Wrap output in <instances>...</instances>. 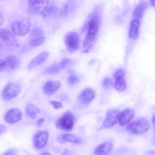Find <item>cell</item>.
Listing matches in <instances>:
<instances>
[{"label":"cell","instance_id":"3","mask_svg":"<svg viewBox=\"0 0 155 155\" xmlns=\"http://www.w3.org/2000/svg\"><path fill=\"white\" fill-rule=\"evenodd\" d=\"M150 127V122L145 118H141L131 123L127 127V130L131 133L140 134L147 131Z\"/></svg>","mask_w":155,"mask_h":155},{"label":"cell","instance_id":"35","mask_svg":"<svg viewBox=\"0 0 155 155\" xmlns=\"http://www.w3.org/2000/svg\"><path fill=\"white\" fill-rule=\"evenodd\" d=\"M151 121H152V124H153V127H154V128H155V113L153 114V117H152V120H151Z\"/></svg>","mask_w":155,"mask_h":155},{"label":"cell","instance_id":"6","mask_svg":"<svg viewBox=\"0 0 155 155\" xmlns=\"http://www.w3.org/2000/svg\"><path fill=\"white\" fill-rule=\"evenodd\" d=\"M21 90L20 85L11 82L7 84L2 91V97L5 100H10L18 96Z\"/></svg>","mask_w":155,"mask_h":155},{"label":"cell","instance_id":"11","mask_svg":"<svg viewBox=\"0 0 155 155\" xmlns=\"http://www.w3.org/2000/svg\"><path fill=\"white\" fill-rule=\"evenodd\" d=\"M22 118V113L21 110L16 108L9 110L4 116V120L8 124H15L19 121Z\"/></svg>","mask_w":155,"mask_h":155},{"label":"cell","instance_id":"28","mask_svg":"<svg viewBox=\"0 0 155 155\" xmlns=\"http://www.w3.org/2000/svg\"><path fill=\"white\" fill-rule=\"evenodd\" d=\"M71 63V60L69 59H64L63 60H62L60 63L59 64V65L61 68V69H63L64 68H65L66 67H67L68 65H70Z\"/></svg>","mask_w":155,"mask_h":155},{"label":"cell","instance_id":"19","mask_svg":"<svg viewBox=\"0 0 155 155\" xmlns=\"http://www.w3.org/2000/svg\"><path fill=\"white\" fill-rule=\"evenodd\" d=\"M148 2L147 1H142L137 4L134 8L133 12V18L140 19L142 18L144 12L148 7Z\"/></svg>","mask_w":155,"mask_h":155},{"label":"cell","instance_id":"21","mask_svg":"<svg viewBox=\"0 0 155 155\" xmlns=\"http://www.w3.org/2000/svg\"><path fill=\"white\" fill-rule=\"evenodd\" d=\"M61 139L65 141L71 143H80L82 142V139L81 137H78L77 135L73 134H62L61 135Z\"/></svg>","mask_w":155,"mask_h":155},{"label":"cell","instance_id":"30","mask_svg":"<svg viewBox=\"0 0 155 155\" xmlns=\"http://www.w3.org/2000/svg\"><path fill=\"white\" fill-rule=\"evenodd\" d=\"M8 69L7 61L5 59H0V71Z\"/></svg>","mask_w":155,"mask_h":155},{"label":"cell","instance_id":"31","mask_svg":"<svg viewBox=\"0 0 155 155\" xmlns=\"http://www.w3.org/2000/svg\"><path fill=\"white\" fill-rule=\"evenodd\" d=\"M111 84V79L108 78V77H105L102 82V86L104 87V88H107L108 87L110 84Z\"/></svg>","mask_w":155,"mask_h":155},{"label":"cell","instance_id":"8","mask_svg":"<svg viewBox=\"0 0 155 155\" xmlns=\"http://www.w3.org/2000/svg\"><path fill=\"white\" fill-rule=\"evenodd\" d=\"M120 111L116 109L109 110L106 115V117L103 122V127L104 128H111L113 127L119 120Z\"/></svg>","mask_w":155,"mask_h":155},{"label":"cell","instance_id":"16","mask_svg":"<svg viewBox=\"0 0 155 155\" xmlns=\"http://www.w3.org/2000/svg\"><path fill=\"white\" fill-rule=\"evenodd\" d=\"M48 56L49 52L47 51H44L41 53L39 54H38L30 61L27 65V68L28 70H31L35 67L42 64L47 59Z\"/></svg>","mask_w":155,"mask_h":155},{"label":"cell","instance_id":"13","mask_svg":"<svg viewBox=\"0 0 155 155\" xmlns=\"http://www.w3.org/2000/svg\"><path fill=\"white\" fill-rule=\"evenodd\" d=\"M140 25V19L137 18H133V19L130 22L128 30V37L130 39L135 40L139 37Z\"/></svg>","mask_w":155,"mask_h":155},{"label":"cell","instance_id":"40","mask_svg":"<svg viewBox=\"0 0 155 155\" xmlns=\"http://www.w3.org/2000/svg\"><path fill=\"white\" fill-rule=\"evenodd\" d=\"M2 45L0 44V51L2 50Z\"/></svg>","mask_w":155,"mask_h":155},{"label":"cell","instance_id":"23","mask_svg":"<svg viewBox=\"0 0 155 155\" xmlns=\"http://www.w3.org/2000/svg\"><path fill=\"white\" fill-rule=\"evenodd\" d=\"M61 68L59 65V64H53L51 65H50L47 67L45 70V73L47 74H51V75H55L59 73V72L61 70Z\"/></svg>","mask_w":155,"mask_h":155},{"label":"cell","instance_id":"2","mask_svg":"<svg viewBox=\"0 0 155 155\" xmlns=\"http://www.w3.org/2000/svg\"><path fill=\"white\" fill-rule=\"evenodd\" d=\"M31 22L29 19L24 18L15 21L12 25V30L13 34L22 36L28 33L30 30Z\"/></svg>","mask_w":155,"mask_h":155},{"label":"cell","instance_id":"26","mask_svg":"<svg viewBox=\"0 0 155 155\" xmlns=\"http://www.w3.org/2000/svg\"><path fill=\"white\" fill-rule=\"evenodd\" d=\"M44 35V31L42 29L37 28L33 29L30 34V36L31 37L32 39L39 38V37H42Z\"/></svg>","mask_w":155,"mask_h":155},{"label":"cell","instance_id":"7","mask_svg":"<svg viewBox=\"0 0 155 155\" xmlns=\"http://www.w3.org/2000/svg\"><path fill=\"white\" fill-rule=\"evenodd\" d=\"M64 41L68 50L70 51H74L79 48L80 37L78 33L71 31L65 35Z\"/></svg>","mask_w":155,"mask_h":155},{"label":"cell","instance_id":"18","mask_svg":"<svg viewBox=\"0 0 155 155\" xmlns=\"http://www.w3.org/2000/svg\"><path fill=\"white\" fill-rule=\"evenodd\" d=\"M113 147L111 142H105L97 146L94 151V155H107L112 150Z\"/></svg>","mask_w":155,"mask_h":155},{"label":"cell","instance_id":"34","mask_svg":"<svg viewBox=\"0 0 155 155\" xmlns=\"http://www.w3.org/2000/svg\"><path fill=\"white\" fill-rule=\"evenodd\" d=\"M4 22V17L2 13L0 10V25H2Z\"/></svg>","mask_w":155,"mask_h":155},{"label":"cell","instance_id":"29","mask_svg":"<svg viewBox=\"0 0 155 155\" xmlns=\"http://www.w3.org/2000/svg\"><path fill=\"white\" fill-rule=\"evenodd\" d=\"M50 104L53 106V107L54 109H60L62 108L63 105L61 102L59 101H51Z\"/></svg>","mask_w":155,"mask_h":155},{"label":"cell","instance_id":"36","mask_svg":"<svg viewBox=\"0 0 155 155\" xmlns=\"http://www.w3.org/2000/svg\"><path fill=\"white\" fill-rule=\"evenodd\" d=\"M44 121V119H39V120H38V121H37V123H38V125H40Z\"/></svg>","mask_w":155,"mask_h":155},{"label":"cell","instance_id":"15","mask_svg":"<svg viewBox=\"0 0 155 155\" xmlns=\"http://www.w3.org/2000/svg\"><path fill=\"white\" fill-rule=\"evenodd\" d=\"M95 91L92 88H86L84 90L79 96L80 102L84 105H88L94 98Z\"/></svg>","mask_w":155,"mask_h":155},{"label":"cell","instance_id":"27","mask_svg":"<svg viewBox=\"0 0 155 155\" xmlns=\"http://www.w3.org/2000/svg\"><path fill=\"white\" fill-rule=\"evenodd\" d=\"M79 81V79L75 75H70L68 78V82L70 85H74Z\"/></svg>","mask_w":155,"mask_h":155},{"label":"cell","instance_id":"38","mask_svg":"<svg viewBox=\"0 0 155 155\" xmlns=\"http://www.w3.org/2000/svg\"><path fill=\"white\" fill-rule=\"evenodd\" d=\"M41 155H51V154H50L49 153H47V152H45V153H43Z\"/></svg>","mask_w":155,"mask_h":155},{"label":"cell","instance_id":"4","mask_svg":"<svg viewBox=\"0 0 155 155\" xmlns=\"http://www.w3.org/2000/svg\"><path fill=\"white\" fill-rule=\"evenodd\" d=\"M75 121V117L72 113L67 111L56 122V127L61 130L66 131H71Z\"/></svg>","mask_w":155,"mask_h":155},{"label":"cell","instance_id":"39","mask_svg":"<svg viewBox=\"0 0 155 155\" xmlns=\"http://www.w3.org/2000/svg\"><path fill=\"white\" fill-rule=\"evenodd\" d=\"M153 142L155 143V131H154V136H153Z\"/></svg>","mask_w":155,"mask_h":155},{"label":"cell","instance_id":"1","mask_svg":"<svg viewBox=\"0 0 155 155\" xmlns=\"http://www.w3.org/2000/svg\"><path fill=\"white\" fill-rule=\"evenodd\" d=\"M101 18L98 13H94L86 24L87 34L84 42V47L87 49L91 48L94 42L100 27Z\"/></svg>","mask_w":155,"mask_h":155},{"label":"cell","instance_id":"5","mask_svg":"<svg viewBox=\"0 0 155 155\" xmlns=\"http://www.w3.org/2000/svg\"><path fill=\"white\" fill-rule=\"evenodd\" d=\"M48 1L31 0L28 1V13L30 14L45 15L48 8Z\"/></svg>","mask_w":155,"mask_h":155},{"label":"cell","instance_id":"12","mask_svg":"<svg viewBox=\"0 0 155 155\" xmlns=\"http://www.w3.org/2000/svg\"><path fill=\"white\" fill-rule=\"evenodd\" d=\"M48 139V133L47 131H41L36 133L33 139V143L36 148H41L44 147L47 142Z\"/></svg>","mask_w":155,"mask_h":155},{"label":"cell","instance_id":"32","mask_svg":"<svg viewBox=\"0 0 155 155\" xmlns=\"http://www.w3.org/2000/svg\"><path fill=\"white\" fill-rule=\"evenodd\" d=\"M2 155H16V150L15 149H11L4 153Z\"/></svg>","mask_w":155,"mask_h":155},{"label":"cell","instance_id":"9","mask_svg":"<svg viewBox=\"0 0 155 155\" xmlns=\"http://www.w3.org/2000/svg\"><path fill=\"white\" fill-rule=\"evenodd\" d=\"M0 39L2 42H4V44L8 46H18V42L14 35L9 30L6 28H0Z\"/></svg>","mask_w":155,"mask_h":155},{"label":"cell","instance_id":"37","mask_svg":"<svg viewBox=\"0 0 155 155\" xmlns=\"http://www.w3.org/2000/svg\"><path fill=\"white\" fill-rule=\"evenodd\" d=\"M150 4H151L152 6L155 7V1H150Z\"/></svg>","mask_w":155,"mask_h":155},{"label":"cell","instance_id":"25","mask_svg":"<svg viewBox=\"0 0 155 155\" xmlns=\"http://www.w3.org/2000/svg\"><path fill=\"white\" fill-rule=\"evenodd\" d=\"M71 1H67L61 8L60 14L62 17H66L70 13V5Z\"/></svg>","mask_w":155,"mask_h":155},{"label":"cell","instance_id":"10","mask_svg":"<svg viewBox=\"0 0 155 155\" xmlns=\"http://www.w3.org/2000/svg\"><path fill=\"white\" fill-rule=\"evenodd\" d=\"M125 71L123 69H118L114 73L115 79L114 87L118 91H124L127 88V82L124 78Z\"/></svg>","mask_w":155,"mask_h":155},{"label":"cell","instance_id":"33","mask_svg":"<svg viewBox=\"0 0 155 155\" xmlns=\"http://www.w3.org/2000/svg\"><path fill=\"white\" fill-rule=\"evenodd\" d=\"M6 129H7V128L4 125L0 124V136L5 132Z\"/></svg>","mask_w":155,"mask_h":155},{"label":"cell","instance_id":"20","mask_svg":"<svg viewBox=\"0 0 155 155\" xmlns=\"http://www.w3.org/2000/svg\"><path fill=\"white\" fill-rule=\"evenodd\" d=\"M5 60L7 61L8 68L12 70L18 68L21 64V61L19 58L14 55H10L7 56Z\"/></svg>","mask_w":155,"mask_h":155},{"label":"cell","instance_id":"22","mask_svg":"<svg viewBox=\"0 0 155 155\" xmlns=\"http://www.w3.org/2000/svg\"><path fill=\"white\" fill-rule=\"evenodd\" d=\"M25 111L28 115L31 118H35L38 113L39 112V108L32 104H28L25 107Z\"/></svg>","mask_w":155,"mask_h":155},{"label":"cell","instance_id":"14","mask_svg":"<svg viewBox=\"0 0 155 155\" xmlns=\"http://www.w3.org/2000/svg\"><path fill=\"white\" fill-rule=\"evenodd\" d=\"M134 116V111L133 109L126 108L120 112L118 122L120 125L125 126L127 125L133 118Z\"/></svg>","mask_w":155,"mask_h":155},{"label":"cell","instance_id":"24","mask_svg":"<svg viewBox=\"0 0 155 155\" xmlns=\"http://www.w3.org/2000/svg\"><path fill=\"white\" fill-rule=\"evenodd\" d=\"M46 40V38L44 36L39 37L34 39H31L28 42V45L32 47H35L42 45Z\"/></svg>","mask_w":155,"mask_h":155},{"label":"cell","instance_id":"17","mask_svg":"<svg viewBox=\"0 0 155 155\" xmlns=\"http://www.w3.org/2000/svg\"><path fill=\"white\" fill-rule=\"evenodd\" d=\"M61 82L59 81H48L43 86V91L47 95L54 94L60 87Z\"/></svg>","mask_w":155,"mask_h":155}]
</instances>
